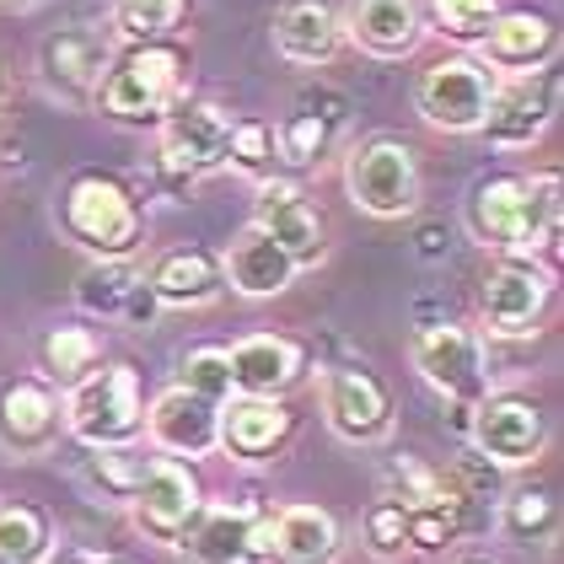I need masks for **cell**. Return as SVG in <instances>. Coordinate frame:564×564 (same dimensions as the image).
<instances>
[{
    "mask_svg": "<svg viewBox=\"0 0 564 564\" xmlns=\"http://www.w3.org/2000/svg\"><path fill=\"white\" fill-rule=\"evenodd\" d=\"M65 431L87 441L91 452L130 446L145 435V398H140V371L130 360H113L102 371H87L70 398H65Z\"/></svg>",
    "mask_w": 564,
    "mask_h": 564,
    "instance_id": "cell-1",
    "label": "cell"
},
{
    "mask_svg": "<svg viewBox=\"0 0 564 564\" xmlns=\"http://www.w3.org/2000/svg\"><path fill=\"white\" fill-rule=\"evenodd\" d=\"M177 91H183V54L173 44H134L102 70L97 108L108 119H156L177 102Z\"/></svg>",
    "mask_w": 564,
    "mask_h": 564,
    "instance_id": "cell-2",
    "label": "cell"
},
{
    "mask_svg": "<svg viewBox=\"0 0 564 564\" xmlns=\"http://www.w3.org/2000/svg\"><path fill=\"white\" fill-rule=\"evenodd\" d=\"M59 220L97 259H130L134 237H140V210H134L130 188L119 177H102V173H82L65 188Z\"/></svg>",
    "mask_w": 564,
    "mask_h": 564,
    "instance_id": "cell-3",
    "label": "cell"
},
{
    "mask_svg": "<svg viewBox=\"0 0 564 564\" xmlns=\"http://www.w3.org/2000/svg\"><path fill=\"white\" fill-rule=\"evenodd\" d=\"M345 188L349 199L377 220H403L420 205V162L403 140L377 134L366 145H355L345 162Z\"/></svg>",
    "mask_w": 564,
    "mask_h": 564,
    "instance_id": "cell-4",
    "label": "cell"
},
{
    "mask_svg": "<svg viewBox=\"0 0 564 564\" xmlns=\"http://www.w3.org/2000/svg\"><path fill=\"white\" fill-rule=\"evenodd\" d=\"M489 97H495V70H484L468 54H446L420 70V87H414V108L420 119L435 124L446 134H474L489 113Z\"/></svg>",
    "mask_w": 564,
    "mask_h": 564,
    "instance_id": "cell-5",
    "label": "cell"
},
{
    "mask_svg": "<svg viewBox=\"0 0 564 564\" xmlns=\"http://www.w3.org/2000/svg\"><path fill=\"white\" fill-rule=\"evenodd\" d=\"M199 511H205V489H199L194 468H183L177 457H156V463H145L140 484L130 489L134 527H140L151 543H162V549H177V543H183V532L194 527Z\"/></svg>",
    "mask_w": 564,
    "mask_h": 564,
    "instance_id": "cell-6",
    "label": "cell"
},
{
    "mask_svg": "<svg viewBox=\"0 0 564 564\" xmlns=\"http://www.w3.org/2000/svg\"><path fill=\"white\" fill-rule=\"evenodd\" d=\"M468 435H474V452L489 457L495 468H521V463H532L543 452L549 420H543L538 403H527L517 392H484L474 403Z\"/></svg>",
    "mask_w": 564,
    "mask_h": 564,
    "instance_id": "cell-7",
    "label": "cell"
},
{
    "mask_svg": "<svg viewBox=\"0 0 564 564\" xmlns=\"http://www.w3.org/2000/svg\"><path fill=\"white\" fill-rule=\"evenodd\" d=\"M414 371L431 382L435 392L457 398V403H478L489 392V371H484V345L463 323H435V328H420L414 334Z\"/></svg>",
    "mask_w": 564,
    "mask_h": 564,
    "instance_id": "cell-8",
    "label": "cell"
},
{
    "mask_svg": "<svg viewBox=\"0 0 564 564\" xmlns=\"http://www.w3.org/2000/svg\"><path fill=\"white\" fill-rule=\"evenodd\" d=\"M323 414H328L334 435L349 441V446H377V441L392 435L388 388L371 371H360V366H334L323 377Z\"/></svg>",
    "mask_w": 564,
    "mask_h": 564,
    "instance_id": "cell-9",
    "label": "cell"
},
{
    "mask_svg": "<svg viewBox=\"0 0 564 564\" xmlns=\"http://www.w3.org/2000/svg\"><path fill=\"white\" fill-rule=\"evenodd\" d=\"M543 306H549V274L532 259L495 263L484 274V285H478V312H484L489 334H500V339L532 334L538 317H543Z\"/></svg>",
    "mask_w": 564,
    "mask_h": 564,
    "instance_id": "cell-10",
    "label": "cell"
},
{
    "mask_svg": "<svg viewBox=\"0 0 564 564\" xmlns=\"http://www.w3.org/2000/svg\"><path fill=\"white\" fill-rule=\"evenodd\" d=\"M226 140H231V119L216 102H177L162 119V162L177 177H205L226 167Z\"/></svg>",
    "mask_w": 564,
    "mask_h": 564,
    "instance_id": "cell-11",
    "label": "cell"
},
{
    "mask_svg": "<svg viewBox=\"0 0 564 564\" xmlns=\"http://www.w3.org/2000/svg\"><path fill=\"white\" fill-rule=\"evenodd\" d=\"M259 521L263 511L248 506V500H237V506L216 500V506H205L194 517V527L177 543V554H183V564H263Z\"/></svg>",
    "mask_w": 564,
    "mask_h": 564,
    "instance_id": "cell-12",
    "label": "cell"
},
{
    "mask_svg": "<svg viewBox=\"0 0 564 564\" xmlns=\"http://www.w3.org/2000/svg\"><path fill=\"white\" fill-rule=\"evenodd\" d=\"M263 564H334L339 560V521L323 506H285L259 521Z\"/></svg>",
    "mask_w": 564,
    "mask_h": 564,
    "instance_id": "cell-13",
    "label": "cell"
},
{
    "mask_svg": "<svg viewBox=\"0 0 564 564\" xmlns=\"http://www.w3.org/2000/svg\"><path fill=\"white\" fill-rule=\"evenodd\" d=\"M65 431V409L48 382L39 377H22V382H6L0 388V446L17 452V457H44L54 452V441Z\"/></svg>",
    "mask_w": 564,
    "mask_h": 564,
    "instance_id": "cell-14",
    "label": "cell"
},
{
    "mask_svg": "<svg viewBox=\"0 0 564 564\" xmlns=\"http://www.w3.org/2000/svg\"><path fill=\"white\" fill-rule=\"evenodd\" d=\"M145 431L173 457H210L220 446V403L188 388H167L145 409Z\"/></svg>",
    "mask_w": 564,
    "mask_h": 564,
    "instance_id": "cell-15",
    "label": "cell"
},
{
    "mask_svg": "<svg viewBox=\"0 0 564 564\" xmlns=\"http://www.w3.org/2000/svg\"><path fill=\"white\" fill-rule=\"evenodd\" d=\"M554 102H560L554 76H543V82L517 76V87H495V97H489V113H484L478 134H484L489 145H500V151H521V145H532L538 134L549 130Z\"/></svg>",
    "mask_w": 564,
    "mask_h": 564,
    "instance_id": "cell-16",
    "label": "cell"
},
{
    "mask_svg": "<svg viewBox=\"0 0 564 564\" xmlns=\"http://www.w3.org/2000/svg\"><path fill=\"white\" fill-rule=\"evenodd\" d=\"M339 28L349 33V44L366 48L371 59H403L425 39L420 0H349Z\"/></svg>",
    "mask_w": 564,
    "mask_h": 564,
    "instance_id": "cell-17",
    "label": "cell"
},
{
    "mask_svg": "<svg viewBox=\"0 0 564 564\" xmlns=\"http://www.w3.org/2000/svg\"><path fill=\"white\" fill-rule=\"evenodd\" d=\"M253 226L269 231L296 269H312V263H323V253H328V242H323V220H317V210L302 199L296 183H269V177H263Z\"/></svg>",
    "mask_w": 564,
    "mask_h": 564,
    "instance_id": "cell-18",
    "label": "cell"
},
{
    "mask_svg": "<svg viewBox=\"0 0 564 564\" xmlns=\"http://www.w3.org/2000/svg\"><path fill=\"white\" fill-rule=\"evenodd\" d=\"M484 59L506 76H532L554 59L560 48V33L543 11H495V22L484 28Z\"/></svg>",
    "mask_w": 564,
    "mask_h": 564,
    "instance_id": "cell-19",
    "label": "cell"
},
{
    "mask_svg": "<svg viewBox=\"0 0 564 564\" xmlns=\"http://www.w3.org/2000/svg\"><path fill=\"white\" fill-rule=\"evenodd\" d=\"M76 302L91 317H113V323H130V328H145L156 317V296L151 285L134 274L130 259H97L76 280Z\"/></svg>",
    "mask_w": 564,
    "mask_h": 564,
    "instance_id": "cell-20",
    "label": "cell"
},
{
    "mask_svg": "<svg viewBox=\"0 0 564 564\" xmlns=\"http://www.w3.org/2000/svg\"><path fill=\"white\" fill-rule=\"evenodd\" d=\"M220 274H226V285H231L237 296H248V302H269V296L291 291V280H296V263L285 259V248H280L269 231L248 226V231H242V237L226 248Z\"/></svg>",
    "mask_w": 564,
    "mask_h": 564,
    "instance_id": "cell-21",
    "label": "cell"
},
{
    "mask_svg": "<svg viewBox=\"0 0 564 564\" xmlns=\"http://www.w3.org/2000/svg\"><path fill=\"white\" fill-rule=\"evenodd\" d=\"M231 366V392L242 398H280L302 371V349L280 334H248L242 345L226 349Z\"/></svg>",
    "mask_w": 564,
    "mask_h": 564,
    "instance_id": "cell-22",
    "label": "cell"
},
{
    "mask_svg": "<svg viewBox=\"0 0 564 564\" xmlns=\"http://www.w3.org/2000/svg\"><path fill=\"white\" fill-rule=\"evenodd\" d=\"M291 435V409L280 398H231L220 409V446L237 463H269Z\"/></svg>",
    "mask_w": 564,
    "mask_h": 564,
    "instance_id": "cell-23",
    "label": "cell"
},
{
    "mask_svg": "<svg viewBox=\"0 0 564 564\" xmlns=\"http://www.w3.org/2000/svg\"><path fill=\"white\" fill-rule=\"evenodd\" d=\"M39 59H44L48 87H59L65 97H87L97 91L102 70L113 65V48H108V33H97V28H65L48 39Z\"/></svg>",
    "mask_w": 564,
    "mask_h": 564,
    "instance_id": "cell-24",
    "label": "cell"
},
{
    "mask_svg": "<svg viewBox=\"0 0 564 564\" xmlns=\"http://www.w3.org/2000/svg\"><path fill=\"white\" fill-rule=\"evenodd\" d=\"M151 296L156 306H177V312H188V306H210L226 291V274H220V263L210 253H199V248H177V253H162L156 269H151Z\"/></svg>",
    "mask_w": 564,
    "mask_h": 564,
    "instance_id": "cell-25",
    "label": "cell"
},
{
    "mask_svg": "<svg viewBox=\"0 0 564 564\" xmlns=\"http://www.w3.org/2000/svg\"><path fill=\"white\" fill-rule=\"evenodd\" d=\"M339 39H345V28L323 0H291L274 17V48L291 65H328L339 54Z\"/></svg>",
    "mask_w": 564,
    "mask_h": 564,
    "instance_id": "cell-26",
    "label": "cell"
},
{
    "mask_svg": "<svg viewBox=\"0 0 564 564\" xmlns=\"http://www.w3.org/2000/svg\"><path fill=\"white\" fill-rule=\"evenodd\" d=\"M521 194H527V177H484V183H478L474 199H468V231H474V242L511 253Z\"/></svg>",
    "mask_w": 564,
    "mask_h": 564,
    "instance_id": "cell-27",
    "label": "cell"
},
{
    "mask_svg": "<svg viewBox=\"0 0 564 564\" xmlns=\"http://www.w3.org/2000/svg\"><path fill=\"white\" fill-rule=\"evenodd\" d=\"M554 248H560V177L543 173V177H527L511 253L532 259V253H554Z\"/></svg>",
    "mask_w": 564,
    "mask_h": 564,
    "instance_id": "cell-28",
    "label": "cell"
},
{
    "mask_svg": "<svg viewBox=\"0 0 564 564\" xmlns=\"http://www.w3.org/2000/svg\"><path fill=\"white\" fill-rule=\"evenodd\" d=\"M0 560L6 564H48L54 560V532L48 517L22 506V500H0Z\"/></svg>",
    "mask_w": 564,
    "mask_h": 564,
    "instance_id": "cell-29",
    "label": "cell"
},
{
    "mask_svg": "<svg viewBox=\"0 0 564 564\" xmlns=\"http://www.w3.org/2000/svg\"><path fill=\"white\" fill-rule=\"evenodd\" d=\"M44 371L54 377V382L76 388L87 371H97V334H91V328H76V323H65V328H48V339H44Z\"/></svg>",
    "mask_w": 564,
    "mask_h": 564,
    "instance_id": "cell-30",
    "label": "cell"
},
{
    "mask_svg": "<svg viewBox=\"0 0 564 564\" xmlns=\"http://www.w3.org/2000/svg\"><path fill=\"white\" fill-rule=\"evenodd\" d=\"M500 527H506L511 543H554V532H560V506H554V495H543V489H521V495L506 500Z\"/></svg>",
    "mask_w": 564,
    "mask_h": 564,
    "instance_id": "cell-31",
    "label": "cell"
},
{
    "mask_svg": "<svg viewBox=\"0 0 564 564\" xmlns=\"http://www.w3.org/2000/svg\"><path fill=\"white\" fill-rule=\"evenodd\" d=\"M183 22V0H113V28L130 44H162Z\"/></svg>",
    "mask_w": 564,
    "mask_h": 564,
    "instance_id": "cell-32",
    "label": "cell"
},
{
    "mask_svg": "<svg viewBox=\"0 0 564 564\" xmlns=\"http://www.w3.org/2000/svg\"><path fill=\"white\" fill-rule=\"evenodd\" d=\"M226 162L248 177H269L274 167V124H259V119H242L231 124V140H226Z\"/></svg>",
    "mask_w": 564,
    "mask_h": 564,
    "instance_id": "cell-33",
    "label": "cell"
},
{
    "mask_svg": "<svg viewBox=\"0 0 564 564\" xmlns=\"http://www.w3.org/2000/svg\"><path fill=\"white\" fill-rule=\"evenodd\" d=\"M177 388L199 392L210 403H226L231 398V366H226V349H188L183 355V382Z\"/></svg>",
    "mask_w": 564,
    "mask_h": 564,
    "instance_id": "cell-34",
    "label": "cell"
},
{
    "mask_svg": "<svg viewBox=\"0 0 564 564\" xmlns=\"http://www.w3.org/2000/svg\"><path fill=\"white\" fill-rule=\"evenodd\" d=\"M323 145H328V124H323L317 113H296V119H285V124L274 130V151H280L285 162H296V167L317 162Z\"/></svg>",
    "mask_w": 564,
    "mask_h": 564,
    "instance_id": "cell-35",
    "label": "cell"
},
{
    "mask_svg": "<svg viewBox=\"0 0 564 564\" xmlns=\"http://www.w3.org/2000/svg\"><path fill=\"white\" fill-rule=\"evenodd\" d=\"M495 0H431V17L435 28L446 39H484V28L495 22Z\"/></svg>",
    "mask_w": 564,
    "mask_h": 564,
    "instance_id": "cell-36",
    "label": "cell"
},
{
    "mask_svg": "<svg viewBox=\"0 0 564 564\" xmlns=\"http://www.w3.org/2000/svg\"><path fill=\"white\" fill-rule=\"evenodd\" d=\"M366 538H371V554L377 560H398L409 549V511L392 506V500H377L371 517H366Z\"/></svg>",
    "mask_w": 564,
    "mask_h": 564,
    "instance_id": "cell-37",
    "label": "cell"
},
{
    "mask_svg": "<svg viewBox=\"0 0 564 564\" xmlns=\"http://www.w3.org/2000/svg\"><path fill=\"white\" fill-rule=\"evenodd\" d=\"M140 474H145V457H134L130 446H108V452L97 457V478H102L108 489H119L124 500H130V489L140 484Z\"/></svg>",
    "mask_w": 564,
    "mask_h": 564,
    "instance_id": "cell-38",
    "label": "cell"
},
{
    "mask_svg": "<svg viewBox=\"0 0 564 564\" xmlns=\"http://www.w3.org/2000/svg\"><path fill=\"white\" fill-rule=\"evenodd\" d=\"M457 484H463V500H495L500 495V468L489 463V457H457Z\"/></svg>",
    "mask_w": 564,
    "mask_h": 564,
    "instance_id": "cell-39",
    "label": "cell"
},
{
    "mask_svg": "<svg viewBox=\"0 0 564 564\" xmlns=\"http://www.w3.org/2000/svg\"><path fill=\"white\" fill-rule=\"evenodd\" d=\"M6 6H28V0H6Z\"/></svg>",
    "mask_w": 564,
    "mask_h": 564,
    "instance_id": "cell-40",
    "label": "cell"
},
{
    "mask_svg": "<svg viewBox=\"0 0 564 564\" xmlns=\"http://www.w3.org/2000/svg\"><path fill=\"white\" fill-rule=\"evenodd\" d=\"M0 91H6V76H0Z\"/></svg>",
    "mask_w": 564,
    "mask_h": 564,
    "instance_id": "cell-41",
    "label": "cell"
},
{
    "mask_svg": "<svg viewBox=\"0 0 564 564\" xmlns=\"http://www.w3.org/2000/svg\"><path fill=\"white\" fill-rule=\"evenodd\" d=\"M87 564H102V560H87Z\"/></svg>",
    "mask_w": 564,
    "mask_h": 564,
    "instance_id": "cell-42",
    "label": "cell"
},
{
    "mask_svg": "<svg viewBox=\"0 0 564 564\" xmlns=\"http://www.w3.org/2000/svg\"><path fill=\"white\" fill-rule=\"evenodd\" d=\"M0 564H6V560H0Z\"/></svg>",
    "mask_w": 564,
    "mask_h": 564,
    "instance_id": "cell-43",
    "label": "cell"
}]
</instances>
